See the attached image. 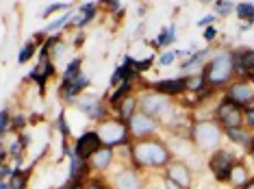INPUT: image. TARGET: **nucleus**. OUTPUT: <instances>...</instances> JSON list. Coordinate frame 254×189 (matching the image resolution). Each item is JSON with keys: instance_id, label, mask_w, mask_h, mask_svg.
Wrapping results in <instances>:
<instances>
[{"instance_id": "f257e3e1", "label": "nucleus", "mask_w": 254, "mask_h": 189, "mask_svg": "<svg viewBox=\"0 0 254 189\" xmlns=\"http://www.w3.org/2000/svg\"><path fill=\"white\" fill-rule=\"evenodd\" d=\"M132 161L143 168H163L170 163V150L159 139H141L132 146Z\"/></svg>"}, {"instance_id": "f03ea898", "label": "nucleus", "mask_w": 254, "mask_h": 189, "mask_svg": "<svg viewBox=\"0 0 254 189\" xmlns=\"http://www.w3.org/2000/svg\"><path fill=\"white\" fill-rule=\"evenodd\" d=\"M191 137H193V144L202 152H211V150H217V146L222 144V128L215 122L206 120V122H198L193 126Z\"/></svg>"}, {"instance_id": "7ed1b4c3", "label": "nucleus", "mask_w": 254, "mask_h": 189, "mask_svg": "<svg viewBox=\"0 0 254 189\" xmlns=\"http://www.w3.org/2000/svg\"><path fill=\"white\" fill-rule=\"evenodd\" d=\"M235 72V59L230 53H222L215 59H211V63L204 67V81L211 85H222L226 83Z\"/></svg>"}, {"instance_id": "20e7f679", "label": "nucleus", "mask_w": 254, "mask_h": 189, "mask_svg": "<svg viewBox=\"0 0 254 189\" xmlns=\"http://www.w3.org/2000/svg\"><path fill=\"white\" fill-rule=\"evenodd\" d=\"M126 133H128V126L122 120H105L98 128V137H100V144L105 148L118 146L126 141Z\"/></svg>"}, {"instance_id": "39448f33", "label": "nucleus", "mask_w": 254, "mask_h": 189, "mask_svg": "<svg viewBox=\"0 0 254 189\" xmlns=\"http://www.w3.org/2000/svg\"><path fill=\"white\" fill-rule=\"evenodd\" d=\"M141 111L146 113V116H150V118H165L167 113H170V98L167 96H163V94H146L141 98Z\"/></svg>"}, {"instance_id": "423d86ee", "label": "nucleus", "mask_w": 254, "mask_h": 189, "mask_svg": "<svg viewBox=\"0 0 254 189\" xmlns=\"http://www.w3.org/2000/svg\"><path fill=\"white\" fill-rule=\"evenodd\" d=\"M217 116H219V120H222V124L226 126V130H233V128H239V126H241L246 113L241 111L239 105H235V102L226 100V102H222V105H219Z\"/></svg>"}, {"instance_id": "0eeeda50", "label": "nucleus", "mask_w": 254, "mask_h": 189, "mask_svg": "<svg viewBox=\"0 0 254 189\" xmlns=\"http://www.w3.org/2000/svg\"><path fill=\"white\" fill-rule=\"evenodd\" d=\"M128 128L132 130V135H137V137H143V139H148V137L152 135L154 130H157V120L150 118V116H146L143 111H137L135 116L130 118Z\"/></svg>"}, {"instance_id": "6e6552de", "label": "nucleus", "mask_w": 254, "mask_h": 189, "mask_svg": "<svg viewBox=\"0 0 254 189\" xmlns=\"http://www.w3.org/2000/svg\"><path fill=\"white\" fill-rule=\"evenodd\" d=\"M165 168H167V176H165V179L174 181L176 185H181L183 189H189V187L193 185L191 172H189V168L183 161H170Z\"/></svg>"}, {"instance_id": "1a4fd4ad", "label": "nucleus", "mask_w": 254, "mask_h": 189, "mask_svg": "<svg viewBox=\"0 0 254 189\" xmlns=\"http://www.w3.org/2000/svg\"><path fill=\"white\" fill-rule=\"evenodd\" d=\"M235 163H237V161L233 159V154H230V152L217 150L215 154H213V159H211V170H213V174H215L219 181H224V179L228 181L230 170H233Z\"/></svg>"}, {"instance_id": "9d476101", "label": "nucleus", "mask_w": 254, "mask_h": 189, "mask_svg": "<svg viewBox=\"0 0 254 189\" xmlns=\"http://www.w3.org/2000/svg\"><path fill=\"white\" fill-rule=\"evenodd\" d=\"M102 148L100 144V137H98V133H85L80 139L76 141V154L78 159H91V154L98 152Z\"/></svg>"}, {"instance_id": "9b49d317", "label": "nucleus", "mask_w": 254, "mask_h": 189, "mask_svg": "<svg viewBox=\"0 0 254 189\" xmlns=\"http://www.w3.org/2000/svg\"><path fill=\"white\" fill-rule=\"evenodd\" d=\"M113 187L115 189H143V181L135 170H122L113 176Z\"/></svg>"}, {"instance_id": "f8f14e48", "label": "nucleus", "mask_w": 254, "mask_h": 189, "mask_svg": "<svg viewBox=\"0 0 254 189\" xmlns=\"http://www.w3.org/2000/svg\"><path fill=\"white\" fill-rule=\"evenodd\" d=\"M228 100L235 102V105H239V107L250 105V102L254 100L252 85H248V83H237V85H233V87L228 89Z\"/></svg>"}, {"instance_id": "ddd939ff", "label": "nucleus", "mask_w": 254, "mask_h": 189, "mask_svg": "<svg viewBox=\"0 0 254 189\" xmlns=\"http://www.w3.org/2000/svg\"><path fill=\"white\" fill-rule=\"evenodd\" d=\"M111 161H113V150L111 148H105V146L98 152L91 154V159H89L91 168H96V170H107L109 165H111Z\"/></svg>"}, {"instance_id": "4468645a", "label": "nucleus", "mask_w": 254, "mask_h": 189, "mask_svg": "<svg viewBox=\"0 0 254 189\" xmlns=\"http://www.w3.org/2000/svg\"><path fill=\"white\" fill-rule=\"evenodd\" d=\"M159 94L163 96H172V94H183L185 87H187V81L185 78H176V81H161L154 85Z\"/></svg>"}, {"instance_id": "2eb2a0df", "label": "nucleus", "mask_w": 254, "mask_h": 189, "mask_svg": "<svg viewBox=\"0 0 254 189\" xmlns=\"http://www.w3.org/2000/svg\"><path fill=\"white\" fill-rule=\"evenodd\" d=\"M118 109H120V118H122V122L126 124V122H130V118L137 113L135 111V109H137V100L132 98V96H126V98L120 100Z\"/></svg>"}, {"instance_id": "dca6fc26", "label": "nucleus", "mask_w": 254, "mask_h": 189, "mask_svg": "<svg viewBox=\"0 0 254 189\" xmlns=\"http://www.w3.org/2000/svg\"><path fill=\"white\" fill-rule=\"evenodd\" d=\"M228 181L233 183V185H237V187L246 185V183L250 181V179H248V170H246V165H244V163H235V165H233V170H230Z\"/></svg>"}, {"instance_id": "f3484780", "label": "nucleus", "mask_w": 254, "mask_h": 189, "mask_svg": "<svg viewBox=\"0 0 254 189\" xmlns=\"http://www.w3.org/2000/svg\"><path fill=\"white\" fill-rule=\"evenodd\" d=\"M89 83V78L85 76V74H78L76 78H74V81H70L67 83V89H65V96H76L80 89L85 87V85Z\"/></svg>"}, {"instance_id": "a211bd4d", "label": "nucleus", "mask_w": 254, "mask_h": 189, "mask_svg": "<svg viewBox=\"0 0 254 189\" xmlns=\"http://www.w3.org/2000/svg\"><path fill=\"white\" fill-rule=\"evenodd\" d=\"M50 72H53V65L48 63V59H46V55L42 57V61H39V65H37V70L31 74L33 78H37L39 83H44V78L46 76H50Z\"/></svg>"}, {"instance_id": "6ab92c4d", "label": "nucleus", "mask_w": 254, "mask_h": 189, "mask_svg": "<svg viewBox=\"0 0 254 189\" xmlns=\"http://www.w3.org/2000/svg\"><path fill=\"white\" fill-rule=\"evenodd\" d=\"M252 67H254V50H246V53L239 57V70L248 74Z\"/></svg>"}, {"instance_id": "aec40b11", "label": "nucleus", "mask_w": 254, "mask_h": 189, "mask_svg": "<svg viewBox=\"0 0 254 189\" xmlns=\"http://www.w3.org/2000/svg\"><path fill=\"white\" fill-rule=\"evenodd\" d=\"M80 107L85 109V113H87L89 118H100V116H102V107L98 105L96 100H85Z\"/></svg>"}, {"instance_id": "412c9836", "label": "nucleus", "mask_w": 254, "mask_h": 189, "mask_svg": "<svg viewBox=\"0 0 254 189\" xmlns=\"http://www.w3.org/2000/svg\"><path fill=\"white\" fill-rule=\"evenodd\" d=\"M237 13H239V18H244L248 22H254V7L250 2H241L237 4Z\"/></svg>"}, {"instance_id": "4be33fe9", "label": "nucleus", "mask_w": 254, "mask_h": 189, "mask_svg": "<svg viewBox=\"0 0 254 189\" xmlns=\"http://www.w3.org/2000/svg\"><path fill=\"white\" fill-rule=\"evenodd\" d=\"M78 67H80V59H74L72 63H70V67H67V70H65V81L67 83H70V81H74V78H76L78 76Z\"/></svg>"}, {"instance_id": "5701e85b", "label": "nucleus", "mask_w": 254, "mask_h": 189, "mask_svg": "<svg viewBox=\"0 0 254 189\" xmlns=\"http://www.w3.org/2000/svg\"><path fill=\"white\" fill-rule=\"evenodd\" d=\"M24 185H26V174L15 172L13 179H11V189H24Z\"/></svg>"}, {"instance_id": "b1692460", "label": "nucleus", "mask_w": 254, "mask_h": 189, "mask_svg": "<svg viewBox=\"0 0 254 189\" xmlns=\"http://www.w3.org/2000/svg\"><path fill=\"white\" fill-rule=\"evenodd\" d=\"M228 135L233 137L235 141H239V144H248V141H250V139H248V135H246V133H239V128H233V130H228Z\"/></svg>"}, {"instance_id": "393cba45", "label": "nucleus", "mask_w": 254, "mask_h": 189, "mask_svg": "<svg viewBox=\"0 0 254 189\" xmlns=\"http://www.w3.org/2000/svg\"><path fill=\"white\" fill-rule=\"evenodd\" d=\"M33 53H35V44H28L24 50L20 53V63H24V61H28V57H31Z\"/></svg>"}, {"instance_id": "a878e982", "label": "nucleus", "mask_w": 254, "mask_h": 189, "mask_svg": "<svg viewBox=\"0 0 254 189\" xmlns=\"http://www.w3.org/2000/svg\"><path fill=\"white\" fill-rule=\"evenodd\" d=\"M170 39H174V28H165L163 35L159 37V44H170Z\"/></svg>"}, {"instance_id": "bb28decb", "label": "nucleus", "mask_w": 254, "mask_h": 189, "mask_svg": "<svg viewBox=\"0 0 254 189\" xmlns=\"http://www.w3.org/2000/svg\"><path fill=\"white\" fill-rule=\"evenodd\" d=\"M233 7H235L233 2H217V11H219V13H224V15H226Z\"/></svg>"}, {"instance_id": "cd10ccee", "label": "nucleus", "mask_w": 254, "mask_h": 189, "mask_svg": "<svg viewBox=\"0 0 254 189\" xmlns=\"http://www.w3.org/2000/svg\"><path fill=\"white\" fill-rule=\"evenodd\" d=\"M174 57H176V53H165L163 57H161V63H163V65H167V63L174 61Z\"/></svg>"}, {"instance_id": "c85d7f7f", "label": "nucleus", "mask_w": 254, "mask_h": 189, "mask_svg": "<svg viewBox=\"0 0 254 189\" xmlns=\"http://www.w3.org/2000/svg\"><path fill=\"white\" fill-rule=\"evenodd\" d=\"M165 189H183L181 185H176L174 181H170V179H165Z\"/></svg>"}, {"instance_id": "c756f323", "label": "nucleus", "mask_w": 254, "mask_h": 189, "mask_svg": "<svg viewBox=\"0 0 254 189\" xmlns=\"http://www.w3.org/2000/svg\"><path fill=\"white\" fill-rule=\"evenodd\" d=\"M63 7H65V4H53V7H48V9H46V15H50V13H53V11H59V9H63Z\"/></svg>"}, {"instance_id": "7c9ffc66", "label": "nucleus", "mask_w": 254, "mask_h": 189, "mask_svg": "<svg viewBox=\"0 0 254 189\" xmlns=\"http://www.w3.org/2000/svg\"><path fill=\"white\" fill-rule=\"evenodd\" d=\"M7 122H9V116L7 111H2V133H7Z\"/></svg>"}, {"instance_id": "2f4dec72", "label": "nucleus", "mask_w": 254, "mask_h": 189, "mask_svg": "<svg viewBox=\"0 0 254 189\" xmlns=\"http://www.w3.org/2000/svg\"><path fill=\"white\" fill-rule=\"evenodd\" d=\"M246 116H248V120H250V124L254 126V107L248 109V111H246Z\"/></svg>"}, {"instance_id": "473e14b6", "label": "nucleus", "mask_w": 254, "mask_h": 189, "mask_svg": "<svg viewBox=\"0 0 254 189\" xmlns=\"http://www.w3.org/2000/svg\"><path fill=\"white\" fill-rule=\"evenodd\" d=\"M244 189H254V179H250V181H248L246 185H244Z\"/></svg>"}, {"instance_id": "72a5a7b5", "label": "nucleus", "mask_w": 254, "mask_h": 189, "mask_svg": "<svg viewBox=\"0 0 254 189\" xmlns=\"http://www.w3.org/2000/svg\"><path fill=\"white\" fill-rule=\"evenodd\" d=\"M248 76H250V78H252V81H254V67H252V70H250V72H248Z\"/></svg>"}, {"instance_id": "f704fd0d", "label": "nucleus", "mask_w": 254, "mask_h": 189, "mask_svg": "<svg viewBox=\"0 0 254 189\" xmlns=\"http://www.w3.org/2000/svg\"><path fill=\"white\" fill-rule=\"evenodd\" d=\"M87 189H102V187H100V185H89Z\"/></svg>"}, {"instance_id": "c9c22d12", "label": "nucleus", "mask_w": 254, "mask_h": 189, "mask_svg": "<svg viewBox=\"0 0 254 189\" xmlns=\"http://www.w3.org/2000/svg\"><path fill=\"white\" fill-rule=\"evenodd\" d=\"M252 154H254V141H252Z\"/></svg>"}]
</instances>
